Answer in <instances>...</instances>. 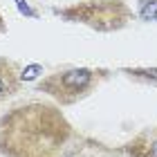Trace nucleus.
Here are the masks:
<instances>
[{
	"label": "nucleus",
	"instance_id": "nucleus-1",
	"mask_svg": "<svg viewBox=\"0 0 157 157\" xmlns=\"http://www.w3.org/2000/svg\"><path fill=\"white\" fill-rule=\"evenodd\" d=\"M74 137V128L52 103H20L0 119L2 157H65Z\"/></svg>",
	"mask_w": 157,
	"mask_h": 157
},
{
	"label": "nucleus",
	"instance_id": "nucleus-2",
	"mask_svg": "<svg viewBox=\"0 0 157 157\" xmlns=\"http://www.w3.org/2000/svg\"><path fill=\"white\" fill-rule=\"evenodd\" d=\"M105 78H110L108 67H63L43 76L36 83V90L54 99L59 105H74L90 97Z\"/></svg>",
	"mask_w": 157,
	"mask_h": 157
},
{
	"label": "nucleus",
	"instance_id": "nucleus-3",
	"mask_svg": "<svg viewBox=\"0 0 157 157\" xmlns=\"http://www.w3.org/2000/svg\"><path fill=\"white\" fill-rule=\"evenodd\" d=\"M56 16L67 23H81L94 32H119L132 20V9L124 0H83L70 7H56Z\"/></svg>",
	"mask_w": 157,
	"mask_h": 157
},
{
	"label": "nucleus",
	"instance_id": "nucleus-4",
	"mask_svg": "<svg viewBox=\"0 0 157 157\" xmlns=\"http://www.w3.org/2000/svg\"><path fill=\"white\" fill-rule=\"evenodd\" d=\"M23 88V78H20V65L16 61L0 56V105L7 103V99L18 94Z\"/></svg>",
	"mask_w": 157,
	"mask_h": 157
},
{
	"label": "nucleus",
	"instance_id": "nucleus-5",
	"mask_svg": "<svg viewBox=\"0 0 157 157\" xmlns=\"http://www.w3.org/2000/svg\"><path fill=\"white\" fill-rule=\"evenodd\" d=\"M130 157H157V126L146 128L126 146Z\"/></svg>",
	"mask_w": 157,
	"mask_h": 157
},
{
	"label": "nucleus",
	"instance_id": "nucleus-6",
	"mask_svg": "<svg viewBox=\"0 0 157 157\" xmlns=\"http://www.w3.org/2000/svg\"><path fill=\"white\" fill-rule=\"evenodd\" d=\"M121 72L132 81L157 85V67H121Z\"/></svg>",
	"mask_w": 157,
	"mask_h": 157
},
{
	"label": "nucleus",
	"instance_id": "nucleus-7",
	"mask_svg": "<svg viewBox=\"0 0 157 157\" xmlns=\"http://www.w3.org/2000/svg\"><path fill=\"white\" fill-rule=\"evenodd\" d=\"M139 18H144V20H157V0H144V2H141Z\"/></svg>",
	"mask_w": 157,
	"mask_h": 157
},
{
	"label": "nucleus",
	"instance_id": "nucleus-8",
	"mask_svg": "<svg viewBox=\"0 0 157 157\" xmlns=\"http://www.w3.org/2000/svg\"><path fill=\"white\" fill-rule=\"evenodd\" d=\"M5 32H7V23H5L2 13H0V34H5Z\"/></svg>",
	"mask_w": 157,
	"mask_h": 157
}]
</instances>
